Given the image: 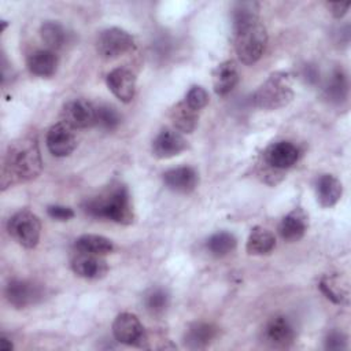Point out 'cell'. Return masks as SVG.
I'll list each match as a JSON object with an SVG mask.
<instances>
[{
    "label": "cell",
    "mask_w": 351,
    "mask_h": 351,
    "mask_svg": "<svg viewBox=\"0 0 351 351\" xmlns=\"http://www.w3.org/2000/svg\"><path fill=\"white\" fill-rule=\"evenodd\" d=\"M256 1H237L233 5L234 49L244 64L258 62L267 44V32L258 16Z\"/></svg>",
    "instance_id": "obj_1"
},
{
    "label": "cell",
    "mask_w": 351,
    "mask_h": 351,
    "mask_svg": "<svg viewBox=\"0 0 351 351\" xmlns=\"http://www.w3.org/2000/svg\"><path fill=\"white\" fill-rule=\"evenodd\" d=\"M43 160L37 140L34 137H21L10 143L1 167V189L15 184L27 182L40 176Z\"/></svg>",
    "instance_id": "obj_2"
},
{
    "label": "cell",
    "mask_w": 351,
    "mask_h": 351,
    "mask_svg": "<svg viewBox=\"0 0 351 351\" xmlns=\"http://www.w3.org/2000/svg\"><path fill=\"white\" fill-rule=\"evenodd\" d=\"M82 208L92 218L112 221L121 225H129L134 219L129 189L121 182H112L97 196L88 199Z\"/></svg>",
    "instance_id": "obj_3"
},
{
    "label": "cell",
    "mask_w": 351,
    "mask_h": 351,
    "mask_svg": "<svg viewBox=\"0 0 351 351\" xmlns=\"http://www.w3.org/2000/svg\"><path fill=\"white\" fill-rule=\"evenodd\" d=\"M293 99L292 81L288 73L277 71L255 90L252 95L254 104L261 110H278L288 106Z\"/></svg>",
    "instance_id": "obj_4"
},
{
    "label": "cell",
    "mask_w": 351,
    "mask_h": 351,
    "mask_svg": "<svg viewBox=\"0 0 351 351\" xmlns=\"http://www.w3.org/2000/svg\"><path fill=\"white\" fill-rule=\"evenodd\" d=\"M7 230L18 244L32 250L40 241L41 223L36 214L29 210H21L8 219Z\"/></svg>",
    "instance_id": "obj_5"
},
{
    "label": "cell",
    "mask_w": 351,
    "mask_h": 351,
    "mask_svg": "<svg viewBox=\"0 0 351 351\" xmlns=\"http://www.w3.org/2000/svg\"><path fill=\"white\" fill-rule=\"evenodd\" d=\"M134 48V38L121 27H108L100 32L96 40L97 53L104 59H115Z\"/></svg>",
    "instance_id": "obj_6"
},
{
    "label": "cell",
    "mask_w": 351,
    "mask_h": 351,
    "mask_svg": "<svg viewBox=\"0 0 351 351\" xmlns=\"http://www.w3.org/2000/svg\"><path fill=\"white\" fill-rule=\"evenodd\" d=\"M43 298V287L29 280L14 278L5 287V299L15 308H26L38 303Z\"/></svg>",
    "instance_id": "obj_7"
},
{
    "label": "cell",
    "mask_w": 351,
    "mask_h": 351,
    "mask_svg": "<svg viewBox=\"0 0 351 351\" xmlns=\"http://www.w3.org/2000/svg\"><path fill=\"white\" fill-rule=\"evenodd\" d=\"M114 337L128 346L143 347L147 340L145 329L137 315L132 313H121L112 322Z\"/></svg>",
    "instance_id": "obj_8"
},
{
    "label": "cell",
    "mask_w": 351,
    "mask_h": 351,
    "mask_svg": "<svg viewBox=\"0 0 351 351\" xmlns=\"http://www.w3.org/2000/svg\"><path fill=\"white\" fill-rule=\"evenodd\" d=\"M62 121L73 129H86L96 125V106L85 99L67 101L62 110Z\"/></svg>",
    "instance_id": "obj_9"
},
{
    "label": "cell",
    "mask_w": 351,
    "mask_h": 351,
    "mask_svg": "<svg viewBox=\"0 0 351 351\" xmlns=\"http://www.w3.org/2000/svg\"><path fill=\"white\" fill-rule=\"evenodd\" d=\"M47 147L53 156H69L77 147L74 129L63 121L52 125L47 133Z\"/></svg>",
    "instance_id": "obj_10"
},
{
    "label": "cell",
    "mask_w": 351,
    "mask_h": 351,
    "mask_svg": "<svg viewBox=\"0 0 351 351\" xmlns=\"http://www.w3.org/2000/svg\"><path fill=\"white\" fill-rule=\"evenodd\" d=\"M299 148L291 141L271 143L263 152V159L274 170H287L299 160Z\"/></svg>",
    "instance_id": "obj_11"
},
{
    "label": "cell",
    "mask_w": 351,
    "mask_h": 351,
    "mask_svg": "<svg viewBox=\"0 0 351 351\" xmlns=\"http://www.w3.org/2000/svg\"><path fill=\"white\" fill-rule=\"evenodd\" d=\"M188 144L184 136L176 129H162L152 141V154L159 159H169L180 155Z\"/></svg>",
    "instance_id": "obj_12"
},
{
    "label": "cell",
    "mask_w": 351,
    "mask_h": 351,
    "mask_svg": "<svg viewBox=\"0 0 351 351\" xmlns=\"http://www.w3.org/2000/svg\"><path fill=\"white\" fill-rule=\"evenodd\" d=\"M263 337L271 347H289L295 337L296 330L293 324L285 315H276L270 318L263 329Z\"/></svg>",
    "instance_id": "obj_13"
},
{
    "label": "cell",
    "mask_w": 351,
    "mask_h": 351,
    "mask_svg": "<svg viewBox=\"0 0 351 351\" xmlns=\"http://www.w3.org/2000/svg\"><path fill=\"white\" fill-rule=\"evenodd\" d=\"M108 89L123 103H129L136 95V77L126 67H117L107 74Z\"/></svg>",
    "instance_id": "obj_14"
},
{
    "label": "cell",
    "mask_w": 351,
    "mask_h": 351,
    "mask_svg": "<svg viewBox=\"0 0 351 351\" xmlns=\"http://www.w3.org/2000/svg\"><path fill=\"white\" fill-rule=\"evenodd\" d=\"M71 269L82 278L99 280L107 274L108 265L100 255L77 251L75 256L71 259Z\"/></svg>",
    "instance_id": "obj_15"
},
{
    "label": "cell",
    "mask_w": 351,
    "mask_h": 351,
    "mask_svg": "<svg viewBox=\"0 0 351 351\" xmlns=\"http://www.w3.org/2000/svg\"><path fill=\"white\" fill-rule=\"evenodd\" d=\"M165 185L178 193L192 192L199 184V174L191 166H180L163 173Z\"/></svg>",
    "instance_id": "obj_16"
},
{
    "label": "cell",
    "mask_w": 351,
    "mask_h": 351,
    "mask_svg": "<svg viewBox=\"0 0 351 351\" xmlns=\"http://www.w3.org/2000/svg\"><path fill=\"white\" fill-rule=\"evenodd\" d=\"M319 289L321 292L335 304H348L350 299V285L346 277L341 274L333 273L326 274L319 280Z\"/></svg>",
    "instance_id": "obj_17"
},
{
    "label": "cell",
    "mask_w": 351,
    "mask_h": 351,
    "mask_svg": "<svg viewBox=\"0 0 351 351\" xmlns=\"http://www.w3.org/2000/svg\"><path fill=\"white\" fill-rule=\"evenodd\" d=\"M307 228L308 221L306 213L302 208H295L281 219L278 232L285 241L293 243L304 236Z\"/></svg>",
    "instance_id": "obj_18"
},
{
    "label": "cell",
    "mask_w": 351,
    "mask_h": 351,
    "mask_svg": "<svg viewBox=\"0 0 351 351\" xmlns=\"http://www.w3.org/2000/svg\"><path fill=\"white\" fill-rule=\"evenodd\" d=\"M218 336V328L208 322L192 324L184 336V343L188 348L200 350L210 346Z\"/></svg>",
    "instance_id": "obj_19"
},
{
    "label": "cell",
    "mask_w": 351,
    "mask_h": 351,
    "mask_svg": "<svg viewBox=\"0 0 351 351\" xmlns=\"http://www.w3.org/2000/svg\"><path fill=\"white\" fill-rule=\"evenodd\" d=\"M317 200L322 207H333L341 197V182L332 174H322L315 181Z\"/></svg>",
    "instance_id": "obj_20"
},
{
    "label": "cell",
    "mask_w": 351,
    "mask_h": 351,
    "mask_svg": "<svg viewBox=\"0 0 351 351\" xmlns=\"http://www.w3.org/2000/svg\"><path fill=\"white\" fill-rule=\"evenodd\" d=\"M58 56L51 49H38L29 55L27 69L37 77H51L58 69Z\"/></svg>",
    "instance_id": "obj_21"
},
{
    "label": "cell",
    "mask_w": 351,
    "mask_h": 351,
    "mask_svg": "<svg viewBox=\"0 0 351 351\" xmlns=\"http://www.w3.org/2000/svg\"><path fill=\"white\" fill-rule=\"evenodd\" d=\"M213 77L214 90L219 96L230 93L239 84V71L232 60H226L218 64V67L213 73Z\"/></svg>",
    "instance_id": "obj_22"
},
{
    "label": "cell",
    "mask_w": 351,
    "mask_h": 351,
    "mask_svg": "<svg viewBox=\"0 0 351 351\" xmlns=\"http://www.w3.org/2000/svg\"><path fill=\"white\" fill-rule=\"evenodd\" d=\"M197 112L199 111L191 108L185 101H178L170 108L169 117L176 130L181 133H192L197 125V119H199Z\"/></svg>",
    "instance_id": "obj_23"
},
{
    "label": "cell",
    "mask_w": 351,
    "mask_h": 351,
    "mask_svg": "<svg viewBox=\"0 0 351 351\" xmlns=\"http://www.w3.org/2000/svg\"><path fill=\"white\" fill-rule=\"evenodd\" d=\"M276 247L274 234L262 226H255L251 229V233L247 240V252L250 255H267Z\"/></svg>",
    "instance_id": "obj_24"
},
{
    "label": "cell",
    "mask_w": 351,
    "mask_h": 351,
    "mask_svg": "<svg viewBox=\"0 0 351 351\" xmlns=\"http://www.w3.org/2000/svg\"><path fill=\"white\" fill-rule=\"evenodd\" d=\"M75 250L103 256L114 251V244L110 239L100 234H82L75 240Z\"/></svg>",
    "instance_id": "obj_25"
},
{
    "label": "cell",
    "mask_w": 351,
    "mask_h": 351,
    "mask_svg": "<svg viewBox=\"0 0 351 351\" xmlns=\"http://www.w3.org/2000/svg\"><path fill=\"white\" fill-rule=\"evenodd\" d=\"M40 36L44 44L51 51H56L62 48L67 41V32L66 29L55 21H47L40 27Z\"/></svg>",
    "instance_id": "obj_26"
},
{
    "label": "cell",
    "mask_w": 351,
    "mask_h": 351,
    "mask_svg": "<svg viewBox=\"0 0 351 351\" xmlns=\"http://www.w3.org/2000/svg\"><path fill=\"white\" fill-rule=\"evenodd\" d=\"M348 81L343 69H335L325 85V95L333 103H340L347 97Z\"/></svg>",
    "instance_id": "obj_27"
},
{
    "label": "cell",
    "mask_w": 351,
    "mask_h": 351,
    "mask_svg": "<svg viewBox=\"0 0 351 351\" xmlns=\"http://www.w3.org/2000/svg\"><path fill=\"white\" fill-rule=\"evenodd\" d=\"M237 240L230 232H217L208 237L206 245L211 255L225 256L236 248Z\"/></svg>",
    "instance_id": "obj_28"
},
{
    "label": "cell",
    "mask_w": 351,
    "mask_h": 351,
    "mask_svg": "<svg viewBox=\"0 0 351 351\" xmlns=\"http://www.w3.org/2000/svg\"><path fill=\"white\" fill-rule=\"evenodd\" d=\"M170 303V295L165 288L154 287L144 295V306L152 315H160L166 311Z\"/></svg>",
    "instance_id": "obj_29"
},
{
    "label": "cell",
    "mask_w": 351,
    "mask_h": 351,
    "mask_svg": "<svg viewBox=\"0 0 351 351\" xmlns=\"http://www.w3.org/2000/svg\"><path fill=\"white\" fill-rule=\"evenodd\" d=\"M121 123L119 112L110 104L96 106V125L106 132L115 130Z\"/></svg>",
    "instance_id": "obj_30"
},
{
    "label": "cell",
    "mask_w": 351,
    "mask_h": 351,
    "mask_svg": "<svg viewBox=\"0 0 351 351\" xmlns=\"http://www.w3.org/2000/svg\"><path fill=\"white\" fill-rule=\"evenodd\" d=\"M191 108L199 111L202 108H204L208 103V93L203 86L199 85H193L189 88V90L185 95V100H184Z\"/></svg>",
    "instance_id": "obj_31"
},
{
    "label": "cell",
    "mask_w": 351,
    "mask_h": 351,
    "mask_svg": "<svg viewBox=\"0 0 351 351\" xmlns=\"http://www.w3.org/2000/svg\"><path fill=\"white\" fill-rule=\"evenodd\" d=\"M347 347V336L340 330H332L325 339L326 350H344Z\"/></svg>",
    "instance_id": "obj_32"
},
{
    "label": "cell",
    "mask_w": 351,
    "mask_h": 351,
    "mask_svg": "<svg viewBox=\"0 0 351 351\" xmlns=\"http://www.w3.org/2000/svg\"><path fill=\"white\" fill-rule=\"evenodd\" d=\"M47 213L52 219H56V221H69L74 217L73 208L66 207V206H59V204L49 206L47 208Z\"/></svg>",
    "instance_id": "obj_33"
},
{
    "label": "cell",
    "mask_w": 351,
    "mask_h": 351,
    "mask_svg": "<svg viewBox=\"0 0 351 351\" xmlns=\"http://www.w3.org/2000/svg\"><path fill=\"white\" fill-rule=\"evenodd\" d=\"M328 8L330 10V12L335 18H343L348 11L350 4L348 3H328Z\"/></svg>",
    "instance_id": "obj_34"
},
{
    "label": "cell",
    "mask_w": 351,
    "mask_h": 351,
    "mask_svg": "<svg viewBox=\"0 0 351 351\" xmlns=\"http://www.w3.org/2000/svg\"><path fill=\"white\" fill-rule=\"evenodd\" d=\"M12 343H11V340L3 333L1 336H0V348H1V351H11L12 350Z\"/></svg>",
    "instance_id": "obj_35"
}]
</instances>
